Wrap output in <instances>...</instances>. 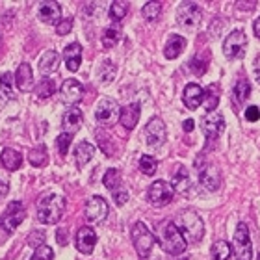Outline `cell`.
I'll list each match as a JSON object with an SVG mask.
<instances>
[{"instance_id":"cell-40","label":"cell","mask_w":260,"mask_h":260,"mask_svg":"<svg viewBox=\"0 0 260 260\" xmlns=\"http://www.w3.org/2000/svg\"><path fill=\"white\" fill-rule=\"evenodd\" d=\"M205 103H206V110L208 112H216L217 104H219V95H217V86L216 84H212L208 87V93H206L205 97Z\"/></svg>"},{"instance_id":"cell-20","label":"cell","mask_w":260,"mask_h":260,"mask_svg":"<svg viewBox=\"0 0 260 260\" xmlns=\"http://www.w3.org/2000/svg\"><path fill=\"white\" fill-rule=\"evenodd\" d=\"M82 121H84L82 112L73 106V108L67 110L63 114V117H61V128H63V132H67V134H75V132L80 130Z\"/></svg>"},{"instance_id":"cell-7","label":"cell","mask_w":260,"mask_h":260,"mask_svg":"<svg viewBox=\"0 0 260 260\" xmlns=\"http://www.w3.org/2000/svg\"><path fill=\"white\" fill-rule=\"evenodd\" d=\"M245 47H247V36L244 30H234L225 38L223 41V54L229 60H238L245 54Z\"/></svg>"},{"instance_id":"cell-1","label":"cell","mask_w":260,"mask_h":260,"mask_svg":"<svg viewBox=\"0 0 260 260\" xmlns=\"http://www.w3.org/2000/svg\"><path fill=\"white\" fill-rule=\"evenodd\" d=\"M158 242L162 245V249L168 255H182L188 247V242L179 231V227L173 223V219H168L158 231Z\"/></svg>"},{"instance_id":"cell-51","label":"cell","mask_w":260,"mask_h":260,"mask_svg":"<svg viewBox=\"0 0 260 260\" xmlns=\"http://www.w3.org/2000/svg\"><path fill=\"white\" fill-rule=\"evenodd\" d=\"M256 260H260V255H258V256H256Z\"/></svg>"},{"instance_id":"cell-38","label":"cell","mask_w":260,"mask_h":260,"mask_svg":"<svg viewBox=\"0 0 260 260\" xmlns=\"http://www.w3.org/2000/svg\"><path fill=\"white\" fill-rule=\"evenodd\" d=\"M121 39V30L117 26H110L104 30L103 34V47L104 49H112L115 45L119 43Z\"/></svg>"},{"instance_id":"cell-29","label":"cell","mask_w":260,"mask_h":260,"mask_svg":"<svg viewBox=\"0 0 260 260\" xmlns=\"http://www.w3.org/2000/svg\"><path fill=\"white\" fill-rule=\"evenodd\" d=\"M208 63H210V50L205 49V50H201V52H197V54L191 58L190 69L193 71V75L201 76L208 71Z\"/></svg>"},{"instance_id":"cell-34","label":"cell","mask_w":260,"mask_h":260,"mask_svg":"<svg viewBox=\"0 0 260 260\" xmlns=\"http://www.w3.org/2000/svg\"><path fill=\"white\" fill-rule=\"evenodd\" d=\"M34 89H36V95L39 99H49L56 93V84L52 78H43L41 82H38V86Z\"/></svg>"},{"instance_id":"cell-18","label":"cell","mask_w":260,"mask_h":260,"mask_svg":"<svg viewBox=\"0 0 260 260\" xmlns=\"http://www.w3.org/2000/svg\"><path fill=\"white\" fill-rule=\"evenodd\" d=\"M206 91L199 84H188L184 87V93H182V101H184L186 108L188 110H197L201 106V103H205Z\"/></svg>"},{"instance_id":"cell-25","label":"cell","mask_w":260,"mask_h":260,"mask_svg":"<svg viewBox=\"0 0 260 260\" xmlns=\"http://www.w3.org/2000/svg\"><path fill=\"white\" fill-rule=\"evenodd\" d=\"M60 67V54L56 50H47L39 60V71L43 75H52Z\"/></svg>"},{"instance_id":"cell-48","label":"cell","mask_w":260,"mask_h":260,"mask_svg":"<svg viewBox=\"0 0 260 260\" xmlns=\"http://www.w3.org/2000/svg\"><path fill=\"white\" fill-rule=\"evenodd\" d=\"M8 191H10V186H8V182L0 180V199H2L4 195H8Z\"/></svg>"},{"instance_id":"cell-19","label":"cell","mask_w":260,"mask_h":260,"mask_svg":"<svg viewBox=\"0 0 260 260\" xmlns=\"http://www.w3.org/2000/svg\"><path fill=\"white\" fill-rule=\"evenodd\" d=\"M171 186L175 193H188L191 190V177L184 166H177L173 177H171Z\"/></svg>"},{"instance_id":"cell-32","label":"cell","mask_w":260,"mask_h":260,"mask_svg":"<svg viewBox=\"0 0 260 260\" xmlns=\"http://www.w3.org/2000/svg\"><path fill=\"white\" fill-rule=\"evenodd\" d=\"M212 260H229L233 255V247L229 245V242L225 240H219V242H214L212 244Z\"/></svg>"},{"instance_id":"cell-31","label":"cell","mask_w":260,"mask_h":260,"mask_svg":"<svg viewBox=\"0 0 260 260\" xmlns=\"http://www.w3.org/2000/svg\"><path fill=\"white\" fill-rule=\"evenodd\" d=\"M103 182H104V186L112 191V193H114V191H117V190H121V188H123V180H121L119 169H115V168L108 169V171L104 173V177H103Z\"/></svg>"},{"instance_id":"cell-47","label":"cell","mask_w":260,"mask_h":260,"mask_svg":"<svg viewBox=\"0 0 260 260\" xmlns=\"http://www.w3.org/2000/svg\"><path fill=\"white\" fill-rule=\"evenodd\" d=\"M182 128H184V132H191V130L195 128V121L193 119H186L184 123H182Z\"/></svg>"},{"instance_id":"cell-44","label":"cell","mask_w":260,"mask_h":260,"mask_svg":"<svg viewBox=\"0 0 260 260\" xmlns=\"http://www.w3.org/2000/svg\"><path fill=\"white\" fill-rule=\"evenodd\" d=\"M71 30H73V19H71V17L61 19V21L56 24V34H58V36H67Z\"/></svg>"},{"instance_id":"cell-12","label":"cell","mask_w":260,"mask_h":260,"mask_svg":"<svg viewBox=\"0 0 260 260\" xmlns=\"http://www.w3.org/2000/svg\"><path fill=\"white\" fill-rule=\"evenodd\" d=\"M201 130L205 132L208 140H217L221 132L225 130V117L219 112H208V114L201 119Z\"/></svg>"},{"instance_id":"cell-33","label":"cell","mask_w":260,"mask_h":260,"mask_svg":"<svg viewBox=\"0 0 260 260\" xmlns=\"http://www.w3.org/2000/svg\"><path fill=\"white\" fill-rule=\"evenodd\" d=\"M28 162L32 164L34 168H45L49 162V154H47V147L39 145L38 149H32L28 152Z\"/></svg>"},{"instance_id":"cell-23","label":"cell","mask_w":260,"mask_h":260,"mask_svg":"<svg viewBox=\"0 0 260 260\" xmlns=\"http://www.w3.org/2000/svg\"><path fill=\"white\" fill-rule=\"evenodd\" d=\"M63 60L71 73H76L82 63V47L78 43H71L63 49Z\"/></svg>"},{"instance_id":"cell-11","label":"cell","mask_w":260,"mask_h":260,"mask_svg":"<svg viewBox=\"0 0 260 260\" xmlns=\"http://www.w3.org/2000/svg\"><path fill=\"white\" fill-rule=\"evenodd\" d=\"M201 17H203V11H201L199 4H195V2H182L177 10V22L182 28H190V30L197 28Z\"/></svg>"},{"instance_id":"cell-16","label":"cell","mask_w":260,"mask_h":260,"mask_svg":"<svg viewBox=\"0 0 260 260\" xmlns=\"http://www.w3.org/2000/svg\"><path fill=\"white\" fill-rule=\"evenodd\" d=\"M38 17L47 24H58L61 21V6L58 2H50V0L38 2Z\"/></svg>"},{"instance_id":"cell-35","label":"cell","mask_w":260,"mask_h":260,"mask_svg":"<svg viewBox=\"0 0 260 260\" xmlns=\"http://www.w3.org/2000/svg\"><path fill=\"white\" fill-rule=\"evenodd\" d=\"M13 76L10 73H4V75L0 76V97L4 99V101H11V99L15 97L13 95Z\"/></svg>"},{"instance_id":"cell-46","label":"cell","mask_w":260,"mask_h":260,"mask_svg":"<svg viewBox=\"0 0 260 260\" xmlns=\"http://www.w3.org/2000/svg\"><path fill=\"white\" fill-rule=\"evenodd\" d=\"M114 201L117 206H123L128 201V191L125 190V188H121V190L114 191Z\"/></svg>"},{"instance_id":"cell-41","label":"cell","mask_w":260,"mask_h":260,"mask_svg":"<svg viewBox=\"0 0 260 260\" xmlns=\"http://www.w3.org/2000/svg\"><path fill=\"white\" fill-rule=\"evenodd\" d=\"M71 141H73V134H67V132H61V134L56 138V149H58V152H60L61 156L67 154V151H69V147H71Z\"/></svg>"},{"instance_id":"cell-4","label":"cell","mask_w":260,"mask_h":260,"mask_svg":"<svg viewBox=\"0 0 260 260\" xmlns=\"http://www.w3.org/2000/svg\"><path fill=\"white\" fill-rule=\"evenodd\" d=\"M130 236H132V244H134L136 253L140 255V258H149L152 247L156 244V236L149 231V227L143 221H136L132 231H130Z\"/></svg>"},{"instance_id":"cell-6","label":"cell","mask_w":260,"mask_h":260,"mask_svg":"<svg viewBox=\"0 0 260 260\" xmlns=\"http://www.w3.org/2000/svg\"><path fill=\"white\" fill-rule=\"evenodd\" d=\"M119 115H121V108H119V104H117V101H114V99L104 97L97 103V108H95V121H97L99 125H103V126L114 125L115 121L119 119Z\"/></svg>"},{"instance_id":"cell-39","label":"cell","mask_w":260,"mask_h":260,"mask_svg":"<svg viewBox=\"0 0 260 260\" xmlns=\"http://www.w3.org/2000/svg\"><path fill=\"white\" fill-rule=\"evenodd\" d=\"M140 169H141V173L143 175L152 177L158 169V160L156 158H152L151 154H143V156L140 158Z\"/></svg>"},{"instance_id":"cell-42","label":"cell","mask_w":260,"mask_h":260,"mask_svg":"<svg viewBox=\"0 0 260 260\" xmlns=\"http://www.w3.org/2000/svg\"><path fill=\"white\" fill-rule=\"evenodd\" d=\"M54 258V251H52V247H49V245H41V247H38V249L34 251V255L30 260H52Z\"/></svg>"},{"instance_id":"cell-21","label":"cell","mask_w":260,"mask_h":260,"mask_svg":"<svg viewBox=\"0 0 260 260\" xmlns=\"http://www.w3.org/2000/svg\"><path fill=\"white\" fill-rule=\"evenodd\" d=\"M141 115V106L138 103L126 104L125 108H121V115H119V123L125 126L126 130H134L138 121H140Z\"/></svg>"},{"instance_id":"cell-17","label":"cell","mask_w":260,"mask_h":260,"mask_svg":"<svg viewBox=\"0 0 260 260\" xmlns=\"http://www.w3.org/2000/svg\"><path fill=\"white\" fill-rule=\"evenodd\" d=\"M76 249L84 255H91L97 244V233L91 227H80L76 233Z\"/></svg>"},{"instance_id":"cell-8","label":"cell","mask_w":260,"mask_h":260,"mask_svg":"<svg viewBox=\"0 0 260 260\" xmlns=\"http://www.w3.org/2000/svg\"><path fill=\"white\" fill-rule=\"evenodd\" d=\"M26 217V210L21 201H11L8 208L4 210L2 217H0V227L4 229L6 233H13L19 225L22 223V219Z\"/></svg>"},{"instance_id":"cell-14","label":"cell","mask_w":260,"mask_h":260,"mask_svg":"<svg viewBox=\"0 0 260 260\" xmlns=\"http://www.w3.org/2000/svg\"><path fill=\"white\" fill-rule=\"evenodd\" d=\"M145 140L149 147H162L166 143V123L160 117H152L147 123Z\"/></svg>"},{"instance_id":"cell-9","label":"cell","mask_w":260,"mask_h":260,"mask_svg":"<svg viewBox=\"0 0 260 260\" xmlns=\"http://www.w3.org/2000/svg\"><path fill=\"white\" fill-rule=\"evenodd\" d=\"M175 197V190L173 186L166 182V180H156L149 186L147 190V199L152 206H166L169 205Z\"/></svg>"},{"instance_id":"cell-24","label":"cell","mask_w":260,"mask_h":260,"mask_svg":"<svg viewBox=\"0 0 260 260\" xmlns=\"http://www.w3.org/2000/svg\"><path fill=\"white\" fill-rule=\"evenodd\" d=\"M186 49V39L179 34H175L171 38L168 39V43L164 47V56L168 58V60H175V58H179Z\"/></svg>"},{"instance_id":"cell-49","label":"cell","mask_w":260,"mask_h":260,"mask_svg":"<svg viewBox=\"0 0 260 260\" xmlns=\"http://www.w3.org/2000/svg\"><path fill=\"white\" fill-rule=\"evenodd\" d=\"M253 30H255V36H256V38L260 39V17L256 19L255 22H253Z\"/></svg>"},{"instance_id":"cell-37","label":"cell","mask_w":260,"mask_h":260,"mask_svg":"<svg viewBox=\"0 0 260 260\" xmlns=\"http://www.w3.org/2000/svg\"><path fill=\"white\" fill-rule=\"evenodd\" d=\"M141 15L145 17V21H149V22L156 21L158 17L162 15V2H147V4L141 8Z\"/></svg>"},{"instance_id":"cell-43","label":"cell","mask_w":260,"mask_h":260,"mask_svg":"<svg viewBox=\"0 0 260 260\" xmlns=\"http://www.w3.org/2000/svg\"><path fill=\"white\" fill-rule=\"evenodd\" d=\"M28 245L30 247H34V249H38V247H41V245H45L43 242H45V233L43 231H34L30 236H28Z\"/></svg>"},{"instance_id":"cell-10","label":"cell","mask_w":260,"mask_h":260,"mask_svg":"<svg viewBox=\"0 0 260 260\" xmlns=\"http://www.w3.org/2000/svg\"><path fill=\"white\" fill-rule=\"evenodd\" d=\"M108 212H110L108 203L101 195L89 197L86 206H84V216H86V219L89 223H103L108 217Z\"/></svg>"},{"instance_id":"cell-27","label":"cell","mask_w":260,"mask_h":260,"mask_svg":"<svg viewBox=\"0 0 260 260\" xmlns=\"http://www.w3.org/2000/svg\"><path fill=\"white\" fill-rule=\"evenodd\" d=\"M95 152L97 149L91 145V143H87V141H82L78 145L75 147V160H76V166L78 168H84L93 156H95Z\"/></svg>"},{"instance_id":"cell-50","label":"cell","mask_w":260,"mask_h":260,"mask_svg":"<svg viewBox=\"0 0 260 260\" xmlns=\"http://www.w3.org/2000/svg\"><path fill=\"white\" fill-rule=\"evenodd\" d=\"M145 260H160V258H151V256H149V258H145Z\"/></svg>"},{"instance_id":"cell-5","label":"cell","mask_w":260,"mask_h":260,"mask_svg":"<svg viewBox=\"0 0 260 260\" xmlns=\"http://www.w3.org/2000/svg\"><path fill=\"white\" fill-rule=\"evenodd\" d=\"M233 253L236 260H251L253 258V244H251L249 227L245 223H238L233 238Z\"/></svg>"},{"instance_id":"cell-13","label":"cell","mask_w":260,"mask_h":260,"mask_svg":"<svg viewBox=\"0 0 260 260\" xmlns=\"http://www.w3.org/2000/svg\"><path fill=\"white\" fill-rule=\"evenodd\" d=\"M197 173H199V182L201 186L205 188L206 191H216L221 184V173L216 166L212 164H203L197 168Z\"/></svg>"},{"instance_id":"cell-22","label":"cell","mask_w":260,"mask_h":260,"mask_svg":"<svg viewBox=\"0 0 260 260\" xmlns=\"http://www.w3.org/2000/svg\"><path fill=\"white\" fill-rule=\"evenodd\" d=\"M15 84H17V87L24 93L34 89V73H32L30 63L22 61V63L19 65V69H17V73H15Z\"/></svg>"},{"instance_id":"cell-52","label":"cell","mask_w":260,"mask_h":260,"mask_svg":"<svg viewBox=\"0 0 260 260\" xmlns=\"http://www.w3.org/2000/svg\"><path fill=\"white\" fill-rule=\"evenodd\" d=\"M180 260H186V258H180Z\"/></svg>"},{"instance_id":"cell-45","label":"cell","mask_w":260,"mask_h":260,"mask_svg":"<svg viewBox=\"0 0 260 260\" xmlns=\"http://www.w3.org/2000/svg\"><path fill=\"white\" fill-rule=\"evenodd\" d=\"M245 119L249 121V123H256L260 119V110L256 106H247L245 108Z\"/></svg>"},{"instance_id":"cell-26","label":"cell","mask_w":260,"mask_h":260,"mask_svg":"<svg viewBox=\"0 0 260 260\" xmlns=\"http://www.w3.org/2000/svg\"><path fill=\"white\" fill-rule=\"evenodd\" d=\"M0 162L8 171H17L22 166V154L17 152L15 149H11V147H6L0 154Z\"/></svg>"},{"instance_id":"cell-15","label":"cell","mask_w":260,"mask_h":260,"mask_svg":"<svg viewBox=\"0 0 260 260\" xmlns=\"http://www.w3.org/2000/svg\"><path fill=\"white\" fill-rule=\"evenodd\" d=\"M60 97L67 104H78L84 97V87L75 78H67L60 87Z\"/></svg>"},{"instance_id":"cell-28","label":"cell","mask_w":260,"mask_h":260,"mask_svg":"<svg viewBox=\"0 0 260 260\" xmlns=\"http://www.w3.org/2000/svg\"><path fill=\"white\" fill-rule=\"evenodd\" d=\"M249 95H251V82L247 78H238V82L233 87L234 103L238 104V106H244L245 101L249 99Z\"/></svg>"},{"instance_id":"cell-36","label":"cell","mask_w":260,"mask_h":260,"mask_svg":"<svg viewBox=\"0 0 260 260\" xmlns=\"http://www.w3.org/2000/svg\"><path fill=\"white\" fill-rule=\"evenodd\" d=\"M126 13H128V2H125V0H115V2H112V6H110V17H112V21L115 22L123 21L126 17Z\"/></svg>"},{"instance_id":"cell-2","label":"cell","mask_w":260,"mask_h":260,"mask_svg":"<svg viewBox=\"0 0 260 260\" xmlns=\"http://www.w3.org/2000/svg\"><path fill=\"white\" fill-rule=\"evenodd\" d=\"M65 210V197L58 193H45L38 201V219L45 225H54L61 219Z\"/></svg>"},{"instance_id":"cell-30","label":"cell","mask_w":260,"mask_h":260,"mask_svg":"<svg viewBox=\"0 0 260 260\" xmlns=\"http://www.w3.org/2000/svg\"><path fill=\"white\" fill-rule=\"evenodd\" d=\"M115 75H117V67L112 60H104L103 63L99 65L97 76L103 84H112L115 80Z\"/></svg>"},{"instance_id":"cell-3","label":"cell","mask_w":260,"mask_h":260,"mask_svg":"<svg viewBox=\"0 0 260 260\" xmlns=\"http://www.w3.org/2000/svg\"><path fill=\"white\" fill-rule=\"evenodd\" d=\"M173 223L179 227V231L182 233V236L186 238V242H201L203 234H205V225L193 210H182L175 216Z\"/></svg>"}]
</instances>
